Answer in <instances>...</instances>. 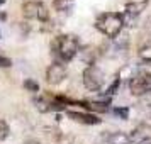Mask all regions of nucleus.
<instances>
[{
	"label": "nucleus",
	"mask_w": 151,
	"mask_h": 144,
	"mask_svg": "<svg viewBox=\"0 0 151 144\" xmlns=\"http://www.w3.org/2000/svg\"><path fill=\"white\" fill-rule=\"evenodd\" d=\"M51 51L60 63H68L80 53V41L73 34H58L51 41Z\"/></svg>",
	"instance_id": "1"
},
{
	"label": "nucleus",
	"mask_w": 151,
	"mask_h": 144,
	"mask_svg": "<svg viewBox=\"0 0 151 144\" xmlns=\"http://www.w3.org/2000/svg\"><path fill=\"white\" fill-rule=\"evenodd\" d=\"M95 29L109 39H116L117 36L124 31V17L122 12H102L95 19Z\"/></svg>",
	"instance_id": "2"
},
{
	"label": "nucleus",
	"mask_w": 151,
	"mask_h": 144,
	"mask_svg": "<svg viewBox=\"0 0 151 144\" xmlns=\"http://www.w3.org/2000/svg\"><path fill=\"white\" fill-rule=\"evenodd\" d=\"M82 82L88 92H100L105 85V75L97 64H88L82 73Z\"/></svg>",
	"instance_id": "3"
},
{
	"label": "nucleus",
	"mask_w": 151,
	"mask_h": 144,
	"mask_svg": "<svg viewBox=\"0 0 151 144\" xmlns=\"http://www.w3.org/2000/svg\"><path fill=\"white\" fill-rule=\"evenodd\" d=\"M22 15L26 19L48 22L49 21V9L46 7V4H42L39 0H27V2L22 4Z\"/></svg>",
	"instance_id": "4"
},
{
	"label": "nucleus",
	"mask_w": 151,
	"mask_h": 144,
	"mask_svg": "<svg viewBox=\"0 0 151 144\" xmlns=\"http://www.w3.org/2000/svg\"><path fill=\"white\" fill-rule=\"evenodd\" d=\"M66 75H68V71H66L65 63L55 61L46 68V82H48V85H53V87L65 82Z\"/></svg>",
	"instance_id": "5"
},
{
	"label": "nucleus",
	"mask_w": 151,
	"mask_h": 144,
	"mask_svg": "<svg viewBox=\"0 0 151 144\" xmlns=\"http://www.w3.org/2000/svg\"><path fill=\"white\" fill-rule=\"evenodd\" d=\"M127 87H129L131 95L137 97V98H141L144 95H151V80H146L139 75L132 76L127 83Z\"/></svg>",
	"instance_id": "6"
},
{
	"label": "nucleus",
	"mask_w": 151,
	"mask_h": 144,
	"mask_svg": "<svg viewBox=\"0 0 151 144\" xmlns=\"http://www.w3.org/2000/svg\"><path fill=\"white\" fill-rule=\"evenodd\" d=\"M66 115L75 120L78 124H85V125H97L102 120L99 119L97 114H92V112H82V110H66Z\"/></svg>",
	"instance_id": "7"
},
{
	"label": "nucleus",
	"mask_w": 151,
	"mask_h": 144,
	"mask_svg": "<svg viewBox=\"0 0 151 144\" xmlns=\"http://www.w3.org/2000/svg\"><path fill=\"white\" fill-rule=\"evenodd\" d=\"M146 5H148V0H129L124 5V14L137 19L139 15L143 14V10L146 9Z\"/></svg>",
	"instance_id": "8"
},
{
	"label": "nucleus",
	"mask_w": 151,
	"mask_h": 144,
	"mask_svg": "<svg viewBox=\"0 0 151 144\" xmlns=\"http://www.w3.org/2000/svg\"><path fill=\"white\" fill-rule=\"evenodd\" d=\"M132 139L127 132L122 130H116V132H110L105 136V144H131Z\"/></svg>",
	"instance_id": "9"
},
{
	"label": "nucleus",
	"mask_w": 151,
	"mask_h": 144,
	"mask_svg": "<svg viewBox=\"0 0 151 144\" xmlns=\"http://www.w3.org/2000/svg\"><path fill=\"white\" fill-rule=\"evenodd\" d=\"M137 58L144 63H151V41L150 39L144 42V44L139 46V49H137Z\"/></svg>",
	"instance_id": "10"
},
{
	"label": "nucleus",
	"mask_w": 151,
	"mask_h": 144,
	"mask_svg": "<svg viewBox=\"0 0 151 144\" xmlns=\"http://www.w3.org/2000/svg\"><path fill=\"white\" fill-rule=\"evenodd\" d=\"M136 75L143 76V78H146V80H151V63L141 61L136 66Z\"/></svg>",
	"instance_id": "11"
},
{
	"label": "nucleus",
	"mask_w": 151,
	"mask_h": 144,
	"mask_svg": "<svg viewBox=\"0 0 151 144\" xmlns=\"http://www.w3.org/2000/svg\"><path fill=\"white\" fill-rule=\"evenodd\" d=\"M53 7L58 12H70L73 9V0H55Z\"/></svg>",
	"instance_id": "12"
},
{
	"label": "nucleus",
	"mask_w": 151,
	"mask_h": 144,
	"mask_svg": "<svg viewBox=\"0 0 151 144\" xmlns=\"http://www.w3.org/2000/svg\"><path fill=\"white\" fill-rule=\"evenodd\" d=\"M112 114H114L117 119L127 120V119H129V107H114V109H112Z\"/></svg>",
	"instance_id": "13"
},
{
	"label": "nucleus",
	"mask_w": 151,
	"mask_h": 144,
	"mask_svg": "<svg viewBox=\"0 0 151 144\" xmlns=\"http://www.w3.org/2000/svg\"><path fill=\"white\" fill-rule=\"evenodd\" d=\"M119 87H121V80L116 76V80L110 83L109 87H107V90H105V98H110L112 95H116L117 90H119Z\"/></svg>",
	"instance_id": "14"
},
{
	"label": "nucleus",
	"mask_w": 151,
	"mask_h": 144,
	"mask_svg": "<svg viewBox=\"0 0 151 144\" xmlns=\"http://www.w3.org/2000/svg\"><path fill=\"white\" fill-rule=\"evenodd\" d=\"M9 132H10V129H9L7 122L0 119V143H2L4 139H7V137H9Z\"/></svg>",
	"instance_id": "15"
},
{
	"label": "nucleus",
	"mask_w": 151,
	"mask_h": 144,
	"mask_svg": "<svg viewBox=\"0 0 151 144\" xmlns=\"http://www.w3.org/2000/svg\"><path fill=\"white\" fill-rule=\"evenodd\" d=\"M24 88H27L29 92H32V93H37V92H39V85H37V82L27 78V80L24 82Z\"/></svg>",
	"instance_id": "16"
},
{
	"label": "nucleus",
	"mask_w": 151,
	"mask_h": 144,
	"mask_svg": "<svg viewBox=\"0 0 151 144\" xmlns=\"http://www.w3.org/2000/svg\"><path fill=\"white\" fill-rule=\"evenodd\" d=\"M10 64H12V61L9 58H5L4 54H0V68H9Z\"/></svg>",
	"instance_id": "17"
},
{
	"label": "nucleus",
	"mask_w": 151,
	"mask_h": 144,
	"mask_svg": "<svg viewBox=\"0 0 151 144\" xmlns=\"http://www.w3.org/2000/svg\"><path fill=\"white\" fill-rule=\"evenodd\" d=\"M137 144H151V136L150 134H144L141 139H137Z\"/></svg>",
	"instance_id": "18"
},
{
	"label": "nucleus",
	"mask_w": 151,
	"mask_h": 144,
	"mask_svg": "<svg viewBox=\"0 0 151 144\" xmlns=\"http://www.w3.org/2000/svg\"><path fill=\"white\" fill-rule=\"evenodd\" d=\"M24 144H39L37 141H34V139H29V141H26Z\"/></svg>",
	"instance_id": "19"
},
{
	"label": "nucleus",
	"mask_w": 151,
	"mask_h": 144,
	"mask_svg": "<svg viewBox=\"0 0 151 144\" xmlns=\"http://www.w3.org/2000/svg\"><path fill=\"white\" fill-rule=\"evenodd\" d=\"M2 4H5V0H0V5H2Z\"/></svg>",
	"instance_id": "20"
},
{
	"label": "nucleus",
	"mask_w": 151,
	"mask_h": 144,
	"mask_svg": "<svg viewBox=\"0 0 151 144\" xmlns=\"http://www.w3.org/2000/svg\"><path fill=\"white\" fill-rule=\"evenodd\" d=\"M150 41H151V31H150Z\"/></svg>",
	"instance_id": "21"
}]
</instances>
